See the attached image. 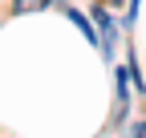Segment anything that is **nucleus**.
<instances>
[{
  "label": "nucleus",
  "instance_id": "2",
  "mask_svg": "<svg viewBox=\"0 0 146 138\" xmlns=\"http://www.w3.org/2000/svg\"><path fill=\"white\" fill-rule=\"evenodd\" d=\"M36 8H49V0H16L12 12H36Z\"/></svg>",
  "mask_w": 146,
  "mask_h": 138
},
{
  "label": "nucleus",
  "instance_id": "1",
  "mask_svg": "<svg viewBox=\"0 0 146 138\" xmlns=\"http://www.w3.org/2000/svg\"><path fill=\"white\" fill-rule=\"evenodd\" d=\"M94 21L102 25V33H106V49H110V45H114V21H110V12H106V8H94Z\"/></svg>",
  "mask_w": 146,
  "mask_h": 138
},
{
  "label": "nucleus",
  "instance_id": "3",
  "mask_svg": "<svg viewBox=\"0 0 146 138\" xmlns=\"http://www.w3.org/2000/svg\"><path fill=\"white\" fill-rule=\"evenodd\" d=\"M138 138H146V122H142V126H138Z\"/></svg>",
  "mask_w": 146,
  "mask_h": 138
}]
</instances>
